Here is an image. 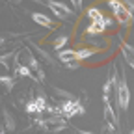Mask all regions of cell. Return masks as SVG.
<instances>
[{
	"instance_id": "6da1fadb",
	"label": "cell",
	"mask_w": 134,
	"mask_h": 134,
	"mask_svg": "<svg viewBox=\"0 0 134 134\" xmlns=\"http://www.w3.org/2000/svg\"><path fill=\"white\" fill-rule=\"evenodd\" d=\"M114 93H115V103L121 110H127L129 108V100H130V91H129V86H127V80L125 76L121 75H114Z\"/></svg>"
},
{
	"instance_id": "7a4b0ae2",
	"label": "cell",
	"mask_w": 134,
	"mask_h": 134,
	"mask_svg": "<svg viewBox=\"0 0 134 134\" xmlns=\"http://www.w3.org/2000/svg\"><path fill=\"white\" fill-rule=\"evenodd\" d=\"M108 6H110V9L114 11L115 19L119 21V24H129V23H130L132 13L127 9V6H125L123 2H119V0H108Z\"/></svg>"
},
{
	"instance_id": "3957f363",
	"label": "cell",
	"mask_w": 134,
	"mask_h": 134,
	"mask_svg": "<svg viewBox=\"0 0 134 134\" xmlns=\"http://www.w3.org/2000/svg\"><path fill=\"white\" fill-rule=\"evenodd\" d=\"M84 114V106L76 100H65L62 103V115L67 117V119H71L73 115H82Z\"/></svg>"
},
{
	"instance_id": "277c9868",
	"label": "cell",
	"mask_w": 134,
	"mask_h": 134,
	"mask_svg": "<svg viewBox=\"0 0 134 134\" xmlns=\"http://www.w3.org/2000/svg\"><path fill=\"white\" fill-rule=\"evenodd\" d=\"M47 6L50 8V11H52L58 19H69V15H73V11L67 8V6H63V4H60V2H54V0H48Z\"/></svg>"
},
{
	"instance_id": "5b68a950",
	"label": "cell",
	"mask_w": 134,
	"mask_h": 134,
	"mask_svg": "<svg viewBox=\"0 0 134 134\" xmlns=\"http://www.w3.org/2000/svg\"><path fill=\"white\" fill-rule=\"evenodd\" d=\"M104 127H108L110 130H114L115 132V129H117V117H115V114H114V108H112V104L110 103H104Z\"/></svg>"
},
{
	"instance_id": "8992f818",
	"label": "cell",
	"mask_w": 134,
	"mask_h": 134,
	"mask_svg": "<svg viewBox=\"0 0 134 134\" xmlns=\"http://www.w3.org/2000/svg\"><path fill=\"white\" fill-rule=\"evenodd\" d=\"M39 123H41V127H45L50 132H58V130L67 127V123L63 119H60V117H50V119H45V121H39Z\"/></svg>"
},
{
	"instance_id": "52a82bcc",
	"label": "cell",
	"mask_w": 134,
	"mask_h": 134,
	"mask_svg": "<svg viewBox=\"0 0 134 134\" xmlns=\"http://www.w3.org/2000/svg\"><path fill=\"white\" fill-rule=\"evenodd\" d=\"M121 52H123V58L127 60V63L134 69V47L123 43V45H121Z\"/></svg>"
},
{
	"instance_id": "ba28073f",
	"label": "cell",
	"mask_w": 134,
	"mask_h": 134,
	"mask_svg": "<svg viewBox=\"0 0 134 134\" xmlns=\"http://www.w3.org/2000/svg\"><path fill=\"white\" fill-rule=\"evenodd\" d=\"M58 60H62L63 63L76 62L78 60V52H75V50H62V52L58 54Z\"/></svg>"
},
{
	"instance_id": "9c48e42d",
	"label": "cell",
	"mask_w": 134,
	"mask_h": 134,
	"mask_svg": "<svg viewBox=\"0 0 134 134\" xmlns=\"http://www.w3.org/2000/svg\"><path fill=\"white\" fill-rule=\"evenodd\" d=\"M32 19H34V23H37V24H41V26L52 28V21H50L47 15H43V13H32Z\"/></svg>"
},
{
	"instance_id": "30bf717a",
	"label": "cell",
	"mask_w": 134,
	"mask_h": 134,
	"mask_svg": "<svg viewBox=\"0 0 134 134\" xmlns=\"http://www.w3.org/2000/svg\"><path fill=\"white\" fill-rule=\"evenodd\" d=\"M88 15H90V19H91L93 23H104V21H106L104 17L100 15V11H99V9H95V8H91V9L88 11Z\"/></svg>"
},
{
	"instance_id": "8fae6325",
	"label": "cell",
	"mask_w": 134,
	"mask_h": 134,
	"mask_svg": "<svg viewBox=\"0 0 134 134\" xmlns=\"http://www.w3.org/2000/svg\"><path fill=\"white\" fill-rule=\"evenodd\" d=\"M17 75H19V76H34L32 69L28 65H19V67H17Z\"/></svg>"
},
{
	"instance_id": "7c38bea8",
	"label": "cell",
	"mask_w": 134,
	"mask_h": 134,
	"mask_svg": "<svg viewBox=\"0 0 134 134\" xmlns=\"http://www.w3.org/2000/svg\"><path fill=\"white\" fill-rule=\"evenodd\" d=\"M0 82H2L4 86H6V90H8V91H9V90L15 86V78H11V76H6V75H4V76H0Z\"/></svg>"
},
{
	"instance_id": "4fadbf2b",
	"label": "cell",
	"mask_w": 134,
	"mask_h": 134,
	"mask_svg": "<svg viewBox=\"0 0 134 134\" xmlns=\"http://www.w3.org/2000/svg\"><path fill=\"white\" fill-rule=\"evenodd\" d=\"M104 26H106V21H104V23H93V24L90 26V32H91V34H100V32L104 30Z\"/></svg>"
},
{
	"instance_id": "5bb4252c",
	"label": "cell",
	"mask_w": 134,
	"mask_h": 134,
	"mask_svg": "<svg viewBox=\"0 0 134 134\" xmlns=\"http://www.w3.org/2000/svg\"><path fill=\"white\" fill-rule=\"evenodd\" d=\"M90 56H93V50H91V48H82V50H78V60L90 58Z\"/></svg>"
},
{
	"instance_id": "9a60e30c",
	"label": "cell",
	"mask_w": 134,
	"mask_h": 134,
	"mask_svg": "<svg viewBox=\"0 0 134 134\" xmlns=\"http://www.w3.org/2000/svg\"><path fill=\"white\" fill-rule=\"evenodd\" d=\"M67 39H69L67 36H62V37H58V39L54 41V48H56V50H60V48H62V47L67 43Z\"/></svg>"
},
{
	"instance_id": "2e32d148",
	"label": "cell",
	"mask_w": 134,
	"mask_h": 134,
	"mask_svg": "<svg viewBox=\"0 0 134 134\" xmlns=\"http://www.w3.org/2000/svg\"><path fill=\"white\" fill-rule=\"evenodd\" d=\"M26 112H28V114H36V112H39V108H37V104H36V100H30V103L26 104Z\"/></svg>"
},
{
	"instance_id": "e0dca14e",
	"label": "cell",
	"mask_w": 134,
	"mask_h": 134,
	"mask_svg": "<svg viewBox=\"0 0 134 134\" xmlns=\"http://www.w3.org/2000/svg\"><path fill=\"white\" fill-rule=\"evenodd\" d=\"M123 4L127 6V9L132 13V17H134V0H123Z\"/></svg>"
},
{
	"instance_id": "ac0fdd59",
	"label": "cell",
	"mask_w": 134,
	"mask_h": 134,
	"mask_svg": "<svg viewBox=\"0 0 134 134\" xmlns=\"http://www.w3.org/2000/svg\"><path fill=\"white\" fill-rule=\"evenodd\" d=\"M4 115H6V125H8V129H9V130H13V129H15V125H13V121H11V115H9V112H6Z\"/></svg>"
},
{
	"instance_id": "d6986e66",
	"label": "cell",
	"mask_w": 134,
	"mask_h": 134,
	"mask_svg": "<svg viewBox=\"0 0 134 134\" xmlns=\"http://www.w3.org/2000/svg\"><path fill=\"white\" fill-rule=\"evenodd\" d=\"M71 2H73L75 9H80V8H82V0H71Z\"/></svg>"
},
{
	"instance_id": "ffe728a7",
	"label": "cell",
	"mask_w": 134,
	"mask_h": 134,
	"mask_svg": "<svg viewBox=\"0 0 134 134\" xmlns=\"http://www.w3.org/2000/svg\"><path fill=\"white\" fill-rule=\"evenodd\" d=\"M78 134H93V132H88V130H82V129H76Z\"/></svg>"
},
{
	"instance_id": "44dd1931",
	"label": "cell",
	"mask_w": 134,
	"mask_h": 134,
	"mask_svg": "<svg viewBox=\"0 0 134 134\" xmlns=\"http://www.w3.org/2000/svg\"><path fill=\"white\" fill-rule=\"evenodd\" d=\"M130 134H134V130H132V132H130Z\"/></svg>"
}]
</instances>
